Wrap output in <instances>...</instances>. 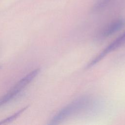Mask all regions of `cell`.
<instances>
[{"label": "cell", "mask_w": 125, "mask_h": 125, "mask_svg": "<svg viewBox=\"0 0 125 125\" xmlns=\"http://www.w3.org/2000/svg\"><path fill=\"white\" fill-rule=\"evenodd\" d=\"M91 98L89 96L81 97L61 109L50 120L49 124H58L64 120L85 109L90 104Z\"/></svg>", "instance_id": "6da1fadb"}, {"label": "cell", "mask_w": 125, "mask_h": 125, "mask_svg": "<svg viewBox=\"0 0 125 125\" xmlns=\"http://www.w3.org/2000/svg\"><path fill=\"white\" fill-rule=\"evenodd\" d=\"M40 69L37 68L20 80L4 95L0 97V106L12 100L37 76Z\"/></svg>", "instance_id": "7a4b0ae2"}, {"label": "cell", "mask_w": 125, "mask_h": 125, "mask_svg": "<svg viewBox=\"0 0 125 125\" xmlns=\"http://www.w3.org/2000/svg\"><path fill=\"white\" fill-rule=\"evenodd\" d=\"M125 26V19L120 18L115 20L102 29L100 33L97 35V38L98 40L105 39L117 32L118 31H120Z\"/></svg>", "instance_id": "3957f363"}, {"label": "cell", "mask_w": 125, "mask_h": 125, "mask_svg": "<svg viewBox=\"0 0 125 125\" xmlns=\"http://www.w3.org/2000/svg\"><path fill=\"white\" fill-rule=\"evenodd\" d=\"M124 44H125V32L107 46L106 49L108 52H112Z\"/></svg>", "instance_id": "277c9868"}, {"label": "cell", "mask_w": 125, "mask_h": 125, "mask_svg": "<svg viewBox=\"0 0 125 125\" xmlns=\"http://www.w3.org/2000/svg\"><path fill=\"white\" fill-rule=\"evenodd\" d=\"M113 0H98L93 7L94 11H99L104 8Z\"/></svg>", "instance_id": "5b68a950"}, {"label": "cell", "mask_w": 125, "mask_h": 125, "mask_svg": "<svg viewBox=\"0 0 125 125\" xmlns=\"http://www.w3.org/2000/svg\"><path fill=\"white\" fill-rule=\"evenodd\" d=\"M27 106H26L23 108H22L19 111H18V112H17L16 113H14L13 115H12V116L6 118V119H4L3 120H2L0 122V124H5V123H7L9 122H10L13 120H14L16 118H17L20 114H21L24 110H26V109L27 108Z\"/></svg>", "instance_id": "8992f818"}]
</instances>
